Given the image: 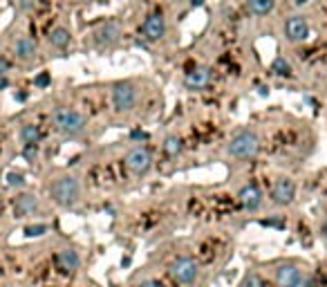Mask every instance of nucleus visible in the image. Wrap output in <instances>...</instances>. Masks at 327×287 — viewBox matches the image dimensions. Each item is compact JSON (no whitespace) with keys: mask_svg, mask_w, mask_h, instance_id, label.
I'll return each mask as SVG.
<instances>
[{"mask_svg":"<svg viewBox=\"0 0 327 287\" xmlns=\"http://www.w3.org/2000/svg\"><path fill=\"white\" fill-rule=\"evenodd\" d=\"M49 197L58 206H74L81 200V182L74 175H61L49 184Z\"/></svg>","mask_w":327,"mask_h":287,"instance_id":"nucleus-1","label":"nucleus"},{"mask_svg":"<svg viewBox=\"0 0 327 287\" xmlns=\"http://www.w3.org/2000/svg\"><path fill=\"white\" fill-rule=\"evenodd\" d=\"M52 124L65 137H79L85 133L88 128V121L81 115L79 110H72V108H56L52 112Z\"/></svg>","mask_w":327,"mask_h":287,"instance_id":"nucleus-2","label":"nucleus"},{"mask_svg":"<svg viewBox=\"0 0 327 287\" xmlns=\"http://www.w3.org/2000/svg\"><path fill=\"white\" fill-rule=\"evenodd\" d=\"M226 150H228V155L235 157V159H251V157H255L260 150V139L253 130H249V128L240 130V133H235L231 137Z\"/></svg>","mask_w":327,"mask_h":287,"instance_id":"nucleus-3","label":"nucleus"},{"mask_svg":"<svg viewBox=\"0 0 327 287\" xmlns=\"http://www.w3.org/2000/svg\"><path fill=\"white\" fill-rule=\"evenodd\" d=\"M110 101L116 112H130L137 106V85L132 81H116L110 90Z\"/></svg>","mask_w":327,"mask_h":287,"instance_id":"nucleus-4","label":"nucleus"},{"mask_svg":"<svg viewBox=\"0 0 327 287\" xmlns=\"http://www.w3.org/2000/svg\"><path fill=\"white\" fill-rule=\"evenodd\" d=\"M168 272L179 285H193L200 276V265L193 256H177L173 258V263L168 265Z\"/></svg>","mask_w":327,"mask_h":287,"instance_id":"nucleus-5","label":"nucleus"},{"mask_svg":"<svg viewBox=\"0 0 327 287\" xmlns=\"http://www.w3.org/2000/svg\"><path fill=\"white\" fill-rule=\"evenodd\" d=\"M121 40V25L114 20H108L103 25H99L97 29L92 31V43L97 49H110L114 47Z\"/></svg>","mask_w":327,"mask_h":287,"instance_id":"nucleus-6","label":"nucleus"},{"mask_svg":"<svg viewBox=\"0 0 327 287\" xmlns=\"http://www.w3.org/2000/svg\"><path fill=\"white\" fill-rule=\"evenodd\" d=\"M152 166V152L146 146H137L125 155V168L132 175H143L148 173Z\"/></svg>","mask_w":327,"mask_h":287,"instance_id":"nucleus-7","label":"nucleus"},{"mask_svg":"<svg viewBox=\"0 0 327 287\" xmlns=\"http://www.w3.org/2000/svg\"><path fill=\"white\" fill-rule=\"evenodd\" d=\"M271 200L273 204H280V206H287L296 200V184L294 179L289 177H280L276 179V184L271 186Z\"/></svg>","mask_w":327,"mask_h":287,"instance_id":"nucleus-8","label":"nucleus"},{"mask_svg":"<svg viewBox=\"0 0 327 287\" xmlns=\"http://www.w3.org/2000/svg\"><path fill=\"white\" fill-rule=\"evenodd\" d=\"M278 287H298V283L303 281V272L296 267L294 263H282L276 269V276H273Z\"/></svg>","mask_w":327,"mask_h":287,"instance_id":"nucleus-9","label":"nucleus"},{"mask_svg":"<svg viewBox=\"0 0 327 287\" xmlns=\"http://www.w3.org/2000/svg\"><path fill=\"white\" fill-rule=\"evenodd\" d=\"M285 36L291 43H303L309 36V25L303 16H289L285 22Z\"/></svg>","mask_w":327,"mask_h":287,"instance_id":"nucleus-10","label":"nucleus"},{"mask_svg":"<svg viewBox=\"0 0 327 287\" xmlns=\"http://www.w3.org/2000/svg\"><path fill=\"white\" fill-rule=\"evenodd\" d=\"M237 200H240L242 209L258 211L260 206H262V191H260L258 184L249 182V184H244V186L240 188V193H237Z\"/></svg>","mask_w":327,"mask_h":287,"instance_id":"nucleus-11","label":"nucleus"},{"mask_svg":"<svg viewBox=\"0 0 327 287\" xmlns=\"http://www.w3.org/2000/svg\"><path fill=\"white\" fill-rule=\"evenodd\" d=\"M141 34L146 40H159L161 36L166 34V20L159 11L150 13V16L143 20V27H141Z\"/></svg>","mask_w":327,"mask_h":287,"instance_id":"nucleus-12","label":"nucleus"},{"mask_svg":"<svg viewBox=\"0 0 327 287\" xmlns=\"http://www.w3.org/2000/svg\"><path fill=\"white\" fill-rule=\"evenodd\" d=\"M38 211V197L31 195V193H22L13 200V215L16 218H25V215H31Z\"/></svg>","mask_w":327,"mask_h":287,"instance_id":"nucleus-13","label":"nucleus"},{"mask_svg":"<svg viewBox=\"0 0 327 287\" xmlns=\"http://www.w3.org/2000/svg\"><path fill=\"white\" fill-rule=\"evenodd\" d=\"M188 90H204L211 83V70L209 67H195L193 72H188L184 79Z\"/></svg>","mask_w":327,"mask_h":287,"instance_id":"nucleus-14","label":"nucleus"},{"mask_svg":"<svg viewBox=\"0 0 327 287\" xmlns=\"http://www.w3.org/2000/svg\"><path fill=\"white\" fill-rule=\"evenodd\" d=\"M56 263L63 272L72 274V272H76V269H81V256H79V251H74V249H63V251H58Z\"/></svg>","mask_w":327,"mask_h":287,"instance_id":"nucleus-15","label":"nucleus"},{"mask_svg":"<svg viewBox=\"0 0 327 287\" xmlns=\"http://www.w3.org/2000/svg\"><path fill=\"white\" fill-rule=\"evenodd\" d=\"M13 54L20 61H34L36 58V43L29 36H20V38L13 43Z\"/></svg>","mask_w":327,"mask_h":287,"instance_id":"nucleus-16","label":"nucleus"},{"mask_svg":"<svg viewBox=\"0 0 327 287\" xmlns=\"http://www.w3.org/2000/svg\"><path fill=\"white\" fill-rule=\"evenodd\" d=\"M47 38H49V45L56 49H65L67 45L72 43V34L67 27H54V29L49 31Z\"/></svg>","mask_w":327,"mask_h":287,"instance_id":"nucleus-17","label":"nucleus"},{"mask_svg":"<svg viewBox=\"0 0 327 287\" xmlns=\"http://www.w3.org/2000/svg\"><path fill=\"white\" fill-rule=\"evenodd\" d=\"M18 137H20V142L25 144V146H36V142L40 139V130H38V126H34V124H22Z\"/></svg>","mask_w":327,"mask_h":287,"instance_id":"nucleus-18","label":"nucleus"},{"mask_svg":"<svg viewBox=\"0 0 327 287\" xmlns=\"http://www.w3.org/2000/svg\"><path fill=\"white\" fill-rule=\"evenodd\" d=\"M182 150H184L182 137H177V135H168V137L164 139V152L168 157H177Z\"/></svg>","mask_w":327,"mask_h":287,"instance_id":"nucleus-19","label":"nucleus"},{"mask_svg":"<svg viewBox=\"0 0 327 287\" xmlns=\"http://www.w3.org/2000/svg\"><path fill=\"white\" fill-rule=\"evenodd\" d=\"M246 7L253 16H267L273 9V0H246Z\"/></svg>","mask_w":327,"mask_h":287,"instance_id":"nucleus-20","label":"nucleus"},{"mask_svg":"<svg viewBox=\"0 0 327 287\" xmlns=\"http://www.w3.org/2000/svg\"><path fill=\"white\" fill-rule=\"evenodd\" d=\"M271 70H273V74H276V76H291L289 61H287V58H282V56L273 58V61H271Z\"/></svg>","mask_w":327,"mask_h":287,"instance_id":"nucleus-21","label":"nucleus"},{"mask_svg":"<svg viewBox=\"0 0 327 287\" xmlns=\"http://www.w3.org/2000/svg\"><path fill=\"white\" fill-rule=\"evenodd\" d=\"M240 287H264V283H262V278L258 276V274H246L244 278H242V283H240Z\"/></svg>","mask_w":327,"mask_h":287,"instance_id":"nucleus-22","label":"nucleus"},{"mask_svg":"<svg viewBox=\"0 0 327 287\" xmlns=\"http://www.w3.org/2000/svg\"><path fill=\"white\" fill-rule=\"evenodd\" d=\"M45 233H47V224H29V227H25L27 238H38V236H45Z\"/></svg>","mask_w":327,"mask_h":287,"instance_id":"nucleus-23","label":"nucleus"},{"mask_svg":"<svg viewBox=\"0 0 327 287\" xmlns=\"http://www.w3.org/2000/svg\"><path fill=\"white\" fill-rule=\"evenodd\" d=\"M7 184L9 186H25V177L20 173H7Z\"/></svg>","mask_w":327,"mask_h":287,"instance_id":"nucleus-24","label":"nucleus"},{"mask_svg":"<svg viewBox=\"0 0 327 287\" xmlns=\"http://www.w3.org/2000/svg\"><path fill=\"white\" fill-rule=\"evenodd\" d=\"M49 83H52V76H49V72H40V74L34 79V85H36V88H47Z\"/></svg>","mask_w":327,"mask_h":287,"instance_id":"nucleus-25","label":"nucleus"},{"mask_svg":"<svg viewBox=\"0 0 327 287\" xmlns=\"http://www.w3.org/2000/svg\"><path fill=\"white\" fill-rule=\"evenodd\" d=\"M16 4L22 9V11H29V9H34L36 0H16Z\"/></svg>","mask_w":327,"mask_h":287,"instance_id":"nucleus-26","label":"nucleus"},{"mask_svg":"<svg viewBox=\"0 0 327 287\" xmlns=\"http://www.w3.org/2000/svg\"><path fill=\"white\" fill-rule=\"evenodd\" d=\"M146 137H148V135L141 133V130H132V133H130V139H132V142H143Z\"/></svg>","mask_w":327,"mask_h":287,"instance_id":"nucleus-27","label":"nucleus"},{"mask_svg":"<svg viewBox=\"0 0 327 287\" xmlns=\"http://www.w3.org/2000/svg\"><path fill=\"white\" fill-rule=\"evenodd\" d=\"M298 287H318V285H316V281H314L312 276H307V278L303 276V281L298 283Z\"/></svg>","mask_w":327,"mask_h":287,"instance_id":"nucleus-28","label":"nucleus"},{"mask_svg":"<svg viewBox=\"0 0 327 287\" xmlns=\"http://www.w3.org/2000/svg\"><path fill=\"white\" fill-rule=\"evenodd\" d=\"M7 70H9V63L0 56V76H7Z\"/></svg>","mask_w":327,"mask_h":287,"instance_id":"nucleus-29","label":"nucleus"},{"mask_svg":"<svg viewBox=\"0 0 327 287\" xmlns=\"http://www.w3.org/2000/svg\"><path fill=\"white\" fill-rule=\"evenodd\" d=\"M139 287H164V285L157 283V281H141V283H139Z\"/></svg>","mask_w":327,"mask_h":287,"instance_id":"nucleus-30","label":"nucleus"},{"mask_svg":"<svg viewBox=\"0 0 327 287\" xmlns=\"http://www.w3.org/2000/svg\"><path fill=\"white\" fill-rule=\"evenodd\" d=\"M7 85H9V79H7V76H0V90L7 88Z\"/></svg>","mask_w":327,"mask_h":287,"instance_id":"nucleus-31","label":"nucleus"},{"mask_svg":"<svg viewBox=\"0 0 327 287\" xmlns=\"http://www.w3.org/2000/svg\"><path fill=\"white\" fill-rule=\"evenodd\" d=\"M260 97H267V94H269V88H267V85H260Z\"/></svg>","mask_w":327,"mask_h":287,"instance_id":"nucleus-32","label":"nucleus"},{"mask_svg":"<svg viewBox=\"0 0 327 287\" xmlns=\"http://www.w3.org/2000/svg\"><path fill=\"white\" fill-rule=\"evenodd\" d=\"M323 236H325V240H327V218H325V222H323Z\"/></svg>","mask_w":327,"mask_h":287,"instance_id":"nucleus-33","label":"nucleus"},{"mask_svg":"<svg viewBox=\"0 0 327 287\" xmlns=\"http://www.w3.org/2000/svg\"><path fill=\"white\" fill-rule=\"evenodd\" d=\"M296 4H298V7H303V4H307V0H294Z\"/></svg>","mask_w":327,"mask_h":287,"instance_id":"nucleus-34","label":"nucleus"},{"mask_svg":"<svg viewBox=\"0 0 327 287\" xmlns=\"http://www.w3.org/2000/svg\"><path fill=\"white\" fill-rule=\"evenodd\" d=\"M202 2H204V0H193V7H200Z\"/></svg>","mask_w":327,"mask_h":287,"instance_id":"nucleus-35","label":"nucleus"}]
</instances>
